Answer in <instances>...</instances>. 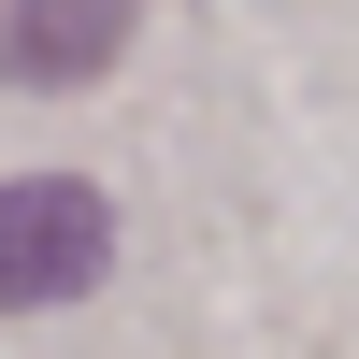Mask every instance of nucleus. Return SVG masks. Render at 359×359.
Masks as SVG:
<instances>
[{"label":"nucleus","mask_w":359,"mask_h":359,"mask_svg":"<svg viewBox=\"0 0 359 359\" xmlns=\"http://www.w3.org/2000/svg\"><path fill=\"white\" fill-rule=\"evenodd\" d=\"M101 259H115V201L86 172H15L0 187V316H43L72 287H101Z\"/></svg>","instance_id":"1"},{"label":"nucleus","mask_w":359,"mask_h":359,"mask_svg":"<svg viewBox=\"0 0 359 359\" xmlns=\"http://www.w3.org/2000/svg\"><path fill=\"white\" fill-rule=\"evenodd\" d=\"M130 0H0V86H101Z\"/></svg>","instance_id":"2"}]
</instances>
